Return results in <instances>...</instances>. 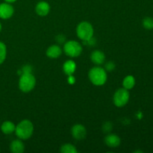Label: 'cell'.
I'll list each match as a JSON object with an SVG mask.
<instances>
[{
    "mask_svg": "<svg viewBox=\"0 0 153 153\" xmlns=\"http://www.w3.org/2000/svg\"><path fill=\"white\" fill-rule=\"evenodd\" d=\"M33 132H34V126L32 123L28 120L21 121L15 128L16 135L21 140H27L30 138Z\"/></svg>",
    "mask_w": 153,
    "mask_h": 153,
    "instance_id": "1",
    "label": "cell"
},
{
    "mask_svg": "<svg viewBox=\"0 0 153 153\" xmlns=\"http://www.w3.org/2000/svg\"><path fill=\"white\" fill-rule=\"evenodd\" d=\"M88 76L91 82L97 86L103 85L107 81V73L105 70L100 67L91 68L88 73Z\"/></svg>",
    "mask_w": 153,
    "mask_h": 153,
    "instance_id": "2",
    "label": "cell"
},
{
    "mask_svg": "<svg viewBox=\"0 0 153 153\" xmlns=\"http://www.w3.org/2000/svg\"><path fill=\"white\" fill-rule=\"evenodd\" d=\"M36 85V79L31 73H22L19 78V88L22 92L28 93L32 91Z\"/></svg>",
    "mask_w": 153,
    "mask_h": 153,
    "instance_id": "3",
    "label": "cell"
},
{
    "mask_svg": "<svg viewBox=\"0 0 153 153\" xmlns=\"http://www.w3.org/2000/svg\"><path fill=\"white\" fill-rule=\"evenodd\" d=\"M77 35L83 41H89L94 35V28L90 22L84 21L79 23L76 28Z\"/></svg>",
    "mask_w": 153,
    "mask_h": 153,
    "instance_id": "4",
    "label": "cell"
},
{
    "mask_svg": "<svg viewBox=\"0 0 153 153\" xmlns=\"http://www.w3.org/2000/svg\"><path fill=\"white\" fill-rule=\"evenodd\" d=\"M64 50L67 55L72 58H76L82 54V46L79 42L70 40L64 44Z\"/></svg>",
    "mask_w": 153,
    "mask_h": 153,
    "instance_id": "5",
    "label": "cell"
},
{
    "mask_svg": "<svg viewBox=\"0 0 153 153\" xmlns=\"http://www.w3.org/2000/svg\"><path fill=\"white\" fill-rule=\"evenodd\" d=\"M129 92L125 88H120L114 95V103L117 107H123L129 100Z\"/></svg>",
    "mask_w": 153,
    "mask_h": 153,
    "instance_id": "6",
    "label": "cell"
},
{
    "mask_svg": "<svg viewBox=\"0 0 153 153\" xmlns=\"http://www.w3.org/2000/svg\"><path fill=\"white\" fill-rule=\"evenodd\" d=\"M14 12L13 6L8 2H4L0 4V18L7 19L11 17Z\"/></svg>",
    "mask_w": 153,
    "mask_h": 153,
    "instance_id": "7",
    "label": "cell"
},
{
    "mask_svg": "<svg viewBox=\"0 0 153 153\" xmlns=\"http://www.w3.org/2000/svg\"><path fill=\"white\" fill-rule=\"evenodd\" d=\"M72 135L76 140H82L87 134V130L84 126L81 124H76L72 128Z\"/></svg>",
    "mask_w": 153,
    "mask_h": 153,
    "instance_id": "8",
    "label": "cell"
},
{
    "mask_svg": "<svg viewBox=\"0 0 153 153\" xmlns=\"http://www.w3.org/2000/svg\"><path fill=\"white\" fill-rule=\"evenodd\" d=\"M36 13L40 16H45L49 13V10H50V6H49V3L46 1H40L37 4L35 7Z\"/></svg>",
    "mask_w": 153,
    "mask_h": 153,
    "instance_id": "9",
    "label": "cell"
},
{
    "mask_svg": "<svg viewBox=\"0 0 153 153\" xmlns=\"http://www.w3.org/2000/svg\"><path fill=\"white\" fill-rule=\"evenodd\" d=\"M105 142L106 145L109 147L111 148H116L120 144V138L118 135L115 134H108L105 138Z\"/></svg>",
    "mask_w": 153,
    "mask_h": 153,
    "instance_id": "10",
    "label": "cell"
},
{
    "mask_svg": "<svg viewBox=\"0 0 153 153\" xmlns=\"http://www.w3.org/2000/svg\"><path fill=\"white\" fill-rule=\"evenodd\" d=\"M91 59L92 62L96 65H101L105 61V56L102 51L96 50L94 51L91 54Z\"/></svg>",
    "mask_w": 153,
    "mask_h": 153,
    "instance_id": "11",
    "label": "cell"
},
{
    "mask_svg": "<svg viewBox=\"0 0 153 153\" xmlns=\"http://www.w3.org/2000/svg\"><path fill=\"white\" fill-rule=\"evenodd\" d=\"M62 53L61 47L58 45H52L46 50V55L50 58H57Z\"/></svg>",
    "mask_w": 153,
    "mask_h": 153,
    "instance_id": "12",
    "label": "cell"
},
{
    "mask_svg": "<svg viewBox=\"0 0 153 153\" xmlns=\"http://www.w3.org/2000/svg\"><path fill=\"white\" fill-rule=\"evenodd\" d=\"M10 149L13 153H22L24 152L25 146L20 140H14L10 143Z\"/></svg>",
    "mask_w": 153,
    "mask_h": 153,
    "instance_id": "13",
    "label": "cell"
},
{
    "mask_svg": "<svg viewBox=\"0 0 153 153\" xmlns=\"http://www.w3.org/2000/svg\"><path fill=\"white\" fill-rule=\"evenodd\" d=\"M76 64L75 61H72V60H68L66 61L63 66V70L64 72L67 75V76H71L76 71Z\"/></svg>",
    "mask_w": 153,
    "mask_h": 153,
    "instance_id": "14",
    "label": "cell"
},
{
    "mask_svg": "<svg viewBox=\"0 0 153 153\" xmlns=\"http://www.w3.org/2000/svg\"><path fill=\"white\" fill-rule=\"evenodd\" d=\"M15 128H16V126L14 123L10 121H5L1 124V130L4 134H10L15 131Z\"/></svg>",
    "mask_w": 153,
    "mask_h": 153,
    "instance_id": "15",
    "label": "cell"
},
{
    "mask_svg": "<svg viewBox=\"0 0 153 153\" xmlns=\"http://www.w3.org/2000/svg\"><path fill=\"white\" fill-rule=\"evenodd\" d=\"M135 85V79L132 76H127L123 82V86L125 89L131 90Z\"/></svg>",
    "mask_w": 153,
    "mask_h": 153,
    "instance_id": "16",
    "label": "cell"
},
{
    "mask_svg": "<svg viewBox=\"0 0 153 153\" xmlns=\"http://www.w3.org/2000/svg\"><path fill=\"white\" fill-rule=\"evenodd\" d=\"M61 152L62 153H76L78 152L75 146L70 143H66L63 145L61 148Z\"/></svg>",
    "mask_w": 153,
    "mask_h": 153,
    "instance_id": "17",
    "label": "cell"
},
{
    "mask_svg": "<svg viewBox=\"0 0 153 153\" xmlns=\"http://www.w3.org/2000/svg\"><path fill=\"white\" fill-rule=\"evenodd\" d=\"M7 55V48L5 44L2 42H0V64L4 61Z\"/></svg>",
    "mask_w": 153,
    "mask_h": 153,
    "instance_id": "18",
    "label": "cell"
},
{
    "mask_svg": "<svg viewBox=\"0 0 153 153\" xmlns=\"http://www.w3.org/2000/svg\"><path fill=\"white\" fill-rule=\"evenodd\" d=\"M143 26L146 29L151 30L153 29V18L146 17L143 20Z\"/></svg>",
    "mask_w": 153,
    "mask_h": 153,
    "instance_id": "19",
    "label": "cell"
},
{
    "mask_svg": "<svg viewBox=\"0 0 153 153\" xmlns=\"http://www.w3.org/2000/svg\"><path fill=\"white\" fill-rule=\"evenodd\" d=\"M31 70H32V68H31V66L26 65L25 66V67H22L21 71H22V73H31Z\"/></svg>",
    "mask_w": 153,
    "mask_h": 153,
    "instance_id": "20",
    "label": "cell"
},
{
    "mask_svg": "<svg viewBox=\"0 0 153 153\" xmlns=\"http://www.w3.org/2000/svg\"><path fill=\"white\" fill-rule=\"evenodd\" d=\"M115 68V64L113 62H108L105 65V69L108 71H111L114 70V69Z\"/></svg>",
    "mask_w": 153,
    "mask_h": 153,
    "instance_id": "21",
    "label": "cell"
},
{
    "mask_svg": "<svg viewBox=\"0 0 153 153\" xmlns=\"http://www.w3.org/2000/svg\"><path fill=\"white\" fill-rule=\"evenodd\" d=\"M106 128H107V130H106L105 131H111V124L110 123H105L104 125V127H103V130H105Z\"/></svg>",
    "mask_w": 153,
    "mask_h": 153,
    "instance_id": "22",
    "label": "cell"
},
{
    "mask_svg": "<svg viewBox=\"0 0 153 153\" xmlns=\"http://www.w3.org/2000/svg\"><path fill=\"white\" fill-rule=\"evenodd\" d=\"M68 82L70 84H73L75 82V78L73 77V76H69V78H68Z\"/></svg>",
    "mask_w": 153,
    "mask_h": 153,
    "instance_id": "23",
    "label": "cell"
},
{
    "mask_svg": "<svg viewBox=\"0 0 153 153\" xmlns=\"http://www.w3.org/2000/svg\"><path fill=\"white\" fill-rule=\"evenodd\" d=\"M4 1H5L6 2H8V3H12V2H14V1H16V0H4Z\"/></svg>",
    "mask_w": 153,
    "mask_h": 153,
    "instance_id": "24",
    "label": "cell"
},
{
    "mask_svg": "<svg viewBox=\"0 0 153 153\" xmlns=\"http://www.w3.org/2000/svg\"><path fill=\"white\" fill-rule=\"evenodd\" d=\"M1 28H2V26H1V24L0 23V31H1Z\"/></svg>",
    "mask_w": 153,
    "mask_h": 153,
    "instance_id": "25",
    "label": "cell"
}]
</instances>
